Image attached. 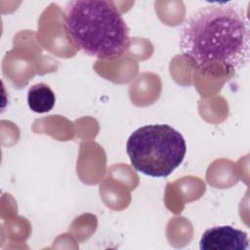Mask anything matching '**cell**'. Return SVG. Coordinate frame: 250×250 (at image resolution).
<instances>
[{
  "label": "cell",
  "instance_id": "obj_3",
  "mask_svg": "<svg viewBox=\"0 0 250 250\" xmlns=\"http://www.w3.org/2000/svg\"><path fill=\"white\" fill-rule=\"evenodd\" d=\"M126 151L138 172L152 178H164L181 165L187 145L183 135L173 127L150 124L130 135Z\"/></svg>",
  "mask_w": 250,
  "mask_h": 250
},
{
  "label": "cell",
  "instance_id": "obj_4",
  "mask_svg": "<svg viewBox=\"0 0 250 250\" xmlns=\"http://www.w3.org/2000/svg\"><path fill=\"white\" fill-rule=\"evenodd\" d=\"M248 245L247 233L230 226H217L206 229L199 242L201 250H246Z\"/></svg>",
  "mask_w": 250,
  "mask_h": 250
},
{
  "label": "cell",
  "instance_id": "obj_2",
  "mask_svg": "<svg viewBox=\"0 0 250 250\" xmlns=\"http://www.w3.org/2000/svg\"><path fill=\"white\" fill-rule=\"evenodd\" d=\"M64 27L77 49L98 59L119 58L130 45L129 27L111 1L67 2Z\"/></svg>",
  "mask_w": 250,
  "mask_h": 250
},
{
  "label": "cell",
  "instance_id": "obj_5",
  "mask_svg": "<svg viewBox=\"0 0 250 250\" xmlns=\"http://www.w3.org/2000/svg\"><path fill=\"white\" fill-rule=\"evenodd\" d=\"M56 102V97L52 89L44 84L37 83L31 86L27 92V104L29 108L36 113L50 111Z\"/></svg>",
  "mask_w": 250,
  "mask_h": 250
},
{
  "label": "cell",
  "instance_id": "obj_1",
  "mask_svg": "<svg viewBox=\"0 0 250 250\" xmlns=\"http://www.w3.org/2000/svg\"><path fill=\"white\" fill-rule=\"evenodd\" d=\"M179 43L182 54L198 68L217 62L238 70L249 59L247 16L234 4L211 3L200 7L183 23Z\"/></svg>",
  "mask_w": 250,
  "mask_h": 250
}]
</instances>
